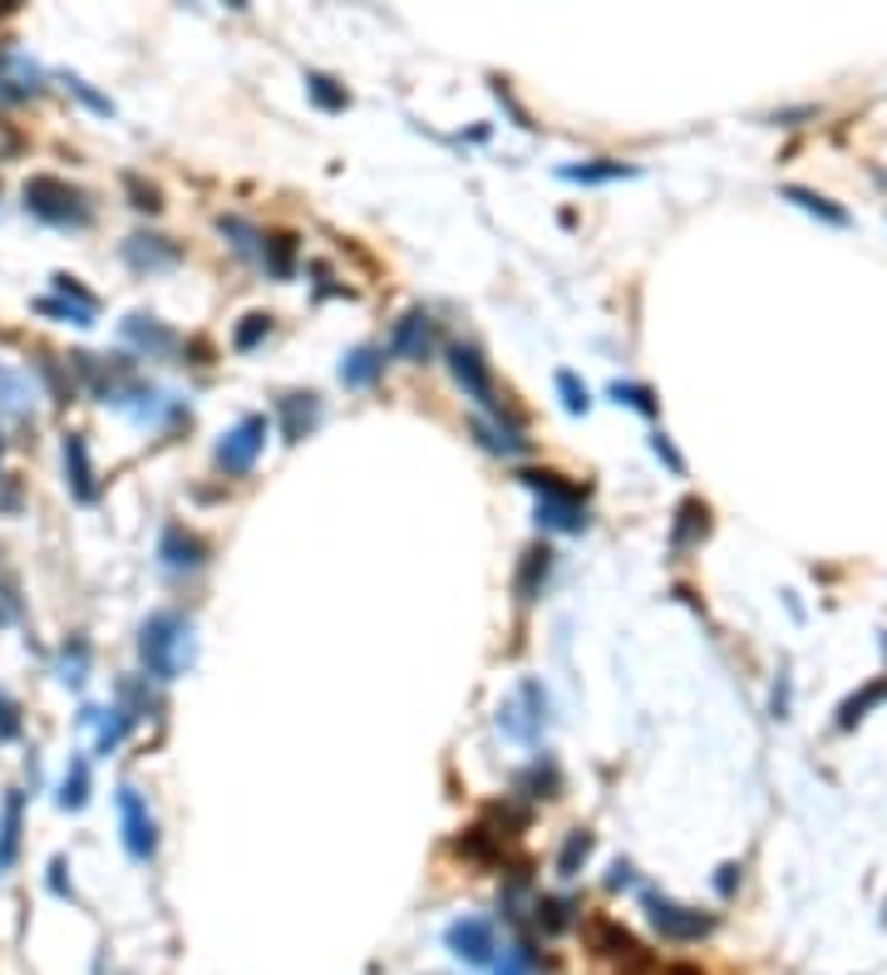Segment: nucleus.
<instances>
[{
  "label": "nucleus",
  "instance_id": "nucleus-16",
  "mask_svg": "<svg viewBox=\"0 0 887 975\" xmlns=\"http://www.w3.org/2000/svg\"><path fill=\"white\" fill-rule=\"evenodd\" d=\"M315 414H321V394H311V390H296V394H281L276 399V419H281V439L286 443H296V439H306L311 433V423H315Z\"/></svg>",
  "mask_w": 887,
  "mask_h": 975
},
{
  "label": "nucleus",
  "instance_id": "nucleus-38",
  "mask_svg": "<svg viewBox=\"0 0 887 975\" xmlns=\"http://www.w3.org/2000/svg\"><path fill=\"white\" fill-rule=\"evenodd\" d=\"M518 788H532L528 798H552V793H557V768H552V764H532L528 774L518 778Z\"/></svg>",
  "mask_w": 887,
  "mask_h": 975
},
{
  "label": "nucleus",
  "instance_id": "nucleus-45",
  "mask_svg": "<svg viewBox=\"0 0 887 975\" xmlns=\"http://www.w3.org/2000/svg\"><path fill=\"white\" fill-rule=\"evenodd\" d=\"M49 886H55V896H74V892L65 886V862H59V857L49 862Z\"/></svg>",
  "mask_w": 887,
  "mask_h": 975
},
{
  "label": "nucleus",
  "instance_id": "nucleus-1",
  "mask_svg": "<svg viewBox=\"0 0 887 975\" xmlns=\"http://www.w3.org/2000/svg\"><path fill=\"white\" fill-rule=\"evenodd\" d=\"M20 197H25V212L35 217V222L59 227V232H84V227L94 222V202H89V193L74 187V183H65V177H55V173L25 177Z\"/></svg>",
  "mask_w": 887,
  "mask_h": 975
},
{
  "label": "nucleus",
  "instance_id": "nucleus-6",
  "mask_svg": "<svg viewBox=\"0 0 887 975\" xmlns=\"http://www.w3.org/2000/svg\"><path fill=\"white\" fill-rule=\"evenodd\" d=\"M118 827H124L128 857H134V862H153V852H158V823H153V813H148L143 793H138L134 784L118 788Z\"/></svg>",
  "mask_w": 887,
  "mask_h": 975
},
{
  "label": "nucleus",
  "instance_id": "nucleus-41",
  "mask_svg": "<svg viewBox=\"0 0 887 975\" xmlns=\"http://www.w3.org/2000/svg\"><path fill=\"white\" fill-rule=\"evenodd\" d=\"M20 611H25V606H20V591H15V581H10V577H0V626H15V620H20Z\"/></svg>",
  "mask_w": 887,
  "mask_h": 975
},
{
  "label": "nucleus",
  "instance_id": "nucleus-15",
  "mask_svg": "<svg viewBox=\"0 0 887 975\" xmlns=\"http://www.w3.org/2000/svg\"><path fill=\"white\" fill-rule=\"evenodd\" d=\"M65 483H69V498L74 502L99 498V478H94V463H89L84 433H65Z\"/></svg>",
  "mask_w": 887,
  "mask_h": 975
},
{
  "label": "nucleus",
  "instance_id": "nucleus-32",
  "mask_svg": "<svg viewBox=\"0 0 887 975\" xmlns=\"http://www.w3.org/2000/svg\"><path fill=\"white\" fill-rule=\"evenodd\" d=\"M104 715H108V719H99V709H89V715H84V719H99V754L118 748V744H124V734L134 729V715H128L124 705H118V709H104Z\"/></svg>",
  "mask_w": 887,
  "mask_h": 975
},
{
  "label": "nucleus",
  "instance_id": "nucleus-36",
  "mask_svg": "<svg viewBox=\"0 0 887 975\" xmlns=\"http://www.w3.org/2000/svg\"><path fill=\"white\" fill-rule=\"evenodd\" d=\"M557 394H562V409H567V414H587L591 409L587 384H581L572 370H557Z\"/></svg>",
  "mask_w": 887,
  "mask_h": 975
},
{
  "label": "nucleus",
  "instance_id": "nucleus-26",
  "mask_svg": "<svg viewBox=\"0 0 887 975\" xmlns=\"http://www.w3.org/2000/svg\"><path fill=\"white\" fill-rule=\"evenodd\" d=\"M532 916H538V926L548 936H557V931H567V926L577 921V902H572V896H538Z\"/></svg>",
  "mask_w": 887,
  "mask_h": 975
},
{
  "label": "nucleus",
  "instance_id": "nucleus-5",
  "mask_svg": "<svg viewBox=\"0 0 887 975\" xmlns=\"http://www.w3.org/2000/svg\"><path fill=\"white\" fill-rule=\"evenodd\" d=\"M262 449H266V414H246V419H237L232 429L222 433V443H217V468H222L227 478H242V473H252Z\"/></svg>",
  "mask_w": 887,
  "mask_h": 975
},
{
  "label": "nucleus",
  "instance_id": "nucleus-21",
  "mask_svg": "<svg viewBox=\"0 0 887 975\" xmlns=\"http://www.w3.org/2000/svg\"><path fill=\"white\" fill-rule=\"evenodd\" d=\"M473 439H479L488 453H503V459H518V453H528V439H522V433L512 429V423L473 419Z\"/></svg>",
  "mask_w": 887,
  "mask_h": 975
},
{
  "label": "nucleus",
  "instance_id": "nucleus-13",
  "mask_svg": "<svg viewBox=\"0 0 887 975\" xmlns=\"http://www.w3.org/2000/svg\"><path fill=\"white\" fill-rule=\"evenodd\" d=\"M39 65L30 55H20V49H5L0 45V98L5 104H25V98L39 94Z\"/></svg>",
  "mask_w": 887,
  "mask_h": 975
},
{
  "label": "nucleus",
  "instance_id": "nucleus-18",
  "mask_svg": "<svg viewBox=\"0 0 887 975\" xmlns=\"http://www.w3.org/2000/svg\"><path fill=\"white\" fill-rule=\"evenodd\" d=\"M380 374H384V350H380V345H355V350L341 360V384H345V390H370Z\"/></svg>",
  "mask_w": 887,
  "mask_h": 975
},
{
  "label": "nucleus",
  "instance_id": "nucleus-35",
  "mask_svg": "<svg viewBox=\"0 0 887 975\" xmlns=\"http://www.w3.org/2000/svg\"><path fill=\"white\" fill-rule=\"evenodd\" d=\"M266 335H272V315L266 311H252V315H242V325H237L232 330V350H256V345L266 340Z\"/></svg>",
  "mask_w": 887,
  "mask_h": 975
},
{
  "label": "nucleus",
  "instance_id": "nucleus-47",
  "mask_svg": "<svg viewBox=\"0 0 887 975\" xmlns=\"http://www.w3.org/2000/svg\"><path fill=\"white\" fill-rule=\"evenodd\" d=\"M607 886H611V892H617V886H631V862H617V867H611Z\"/></svg>",
  "mask_w": 887,
  "mask_h": 975
},
{
  "label": "nucleus",
  "instance_id": "nucleus-22",
  "mask_svg": "<svg viewBox=\"0 0 887 975\" xmlns=\"http://www.w3.org/2000/svg\"><path fill=\"white\" fill-rule=\"evenodd\" d=\"M705 527H710L705 502H700V498H686V502L676 508V532H670V547H676V552L695 547V542L705 537Z\"/></svg>",
  "mask_w": 887,
  "mask_h": 975
},
{
  "label": "nucleus",
  "instance_id": "nucleus-43",
  "mask_svg": "<svg viewBox=\"0 0 887 975\" xmlns=\"http://www.w3.org/2000/svg\"><path fill=\"white\" fill-rule=\"evenodd\" d=\"M650 449H656V459L666 463V468L676 473V478H680V473H686V459H680V453H676V443H670V439H666V433H660V429L650 433Z\"/></svg>",
  "mask_w": 887,
  "mask_h": 975
},
{
  "label": "nucleus",
  "instance_id": "nucleus-30",
  "mask_svg": "<svg viewBox=\"0 0 887 975\" xmlns=\"http://www.w3.org/2000/svg\"><path fill=\"white\" fill-rule=\"evenodd\" d=\"M0 414H10V419H30V384L20 380L15 370H5V364H0Z\"/></svg>",
  "mask_w": 887,
  "mask_h": 975
},
{
  "label": "nucleus",
  "instance_id": "nucleus-10",
  "mask_svg": "<svg viewBox=\"0 0 887 975\" xmlns=\"http://www.w3.org/2000/svg\"><path fill=\"white\" fill-rule=\"evenodd\" d=\"M124 262L134 266V271H143V276H153V271H173L177 262H183V246L173 242V236H163V232H134L124 246Z\"/></svg>",
  "mask_w": 887,
  "mask_h": 975
},
{
  "label": "nucleus",
  "instance_id": "nucleus-12",
  "mask_svg": "<svg viewBox=\"0 0 887 975\" xmlns=\"http://www.w3.org/2000/svg\"><path fill=\"white\" fill-rule=\"evenodd\" d=\"M158 561H163L168 571H197L207 561V542L197 537V532H187L183 522H168V527L158 532Z\"/></svg>",
  "mask_w": 887,
  "mask_h": 975
},
{
  "label": "nucleus",
  "instance_id": "nucleus-11",
  "mask_svg": "<svg viewBox=\"0 0 887 975\" xmlns=\"http://www.w3.org/2000/svg\"><path fill=\"white\" fill-rule=\"evenodd\" d=\"M587 941H591V951L607 955V961H617L621 971H631V965H641V961L650 955L646 945H641L636 936L626 931V926H621V921H607V916H597V921L587 926Z\"/></svg>",
  "mask_w": 887,
  "mask_h": 975
},
{
  "label": "nucleus",
  "instance_id": "nucleus-7",
  "mask_svg": "<svg viewBox=\"0 0 887 975\" xmlns=\"http://www.w3.org/2000/svg\"><path fill=\"white\" fill-rule=\"evenodd\" d=\"M49 295H39L35 311L39 315H55V321H69V325H94L99 321V295L84 291V286L74 281V276H49Z\"/></svg>",
  "mask_w": 887,
  "mask_h": 975
},
{
  "label": "nucleus",
  "instance_id": "nucleus-25",
  "mask_svg": "<svg viewBox=\"0 0 887 975\" xmlns=\"http://www.w3.org/2000/svg\"><path fill=\"white\" fill-rule=\"evenodd\" d=\"M217 232L232 242V252L237 256H262V232H256L246 217H237V212H222L217 217Z\"/></svg>",
  "mask_w": 887,
  "mask_h": 975
},
{
  "label": "nucleus",
  "instance_id": "nucleus-31",
  "mask_svg": "<svg viewBox=\"0 0 887 975\" xmlns=\"http://www.w3.org/2000/svg\"><path fill=\"white\" fill-rule=\"evenodd\" d=\"M84 803H89V764H84V758H69L65 784H59V808L79 813Z\"/></svg>",
  "mask_w": 887,
  "mask_h": 975
},
{
  "label": "nucleus",
  "instance_id": "nucleus-24",
  "mask_svg": "<svg viewBox=\"0 0 887 975\" xmlns=\"http://www.w3.org/2000/svg\"><path fill=\"white\" fill-rule=\"evenodd\" d=\"M784 202H794V207H804V212H814V217H823L828 227H848V212L838 202H828V197H818L814 187H798V183H788L784 187Z\"/></svg>",
  "mask_w": 887,
  "mask_h": 975
},
{
  "label": "nucleus",
  "instance_id": "nucleus-8",
  "mask_svg": "<svg viewBox=\"0 0 887 975\" xmlns=\"http://www.w3.org/2000/svg\"><path fill=\"white\" fill-rule=\"evenodd\" d=\"M444 945H449V951L459 955L463 965H493V951H498V941H493V926L483 921V916H459V921H449V931H444Z\"/></svg>",
  "mask_w": 887,
  "mask_h": 975
},
{
  "label": "nucleus",
  "instance_id": "nucleus-49",
  "mask_svg": "<svg viewBox=\"0 0 887 975\" xmlns=\"http://www.w3.org/2000/svg\"><path fill=\"white\" fill-rule=\"evenodd\" d=\"M20 148V138L15 134H5V128H0V153H15Z\"/></svg>",
  "mask_w": 887,
  "mask_h": 975
},
{
  "label": "nucleus",
  "instance_id": "nucleus-37",
  "mask_svg": "<svg viewBox=\"0 0 887 975\" xmlns=\"http://www.w3.org/2000/svg\"><path fill=\"white\" fill-rule=\"evenodd\" d=\"M124 193L134 197L138 212H163V193H158L153 183H143L138 173H124Z\"/></svg>",
  "mask_w": 887,
  "mask_h": 975
},
{
  "label": "nucleus",
  "instance_id": "nucleus-23",
  "mask_svg": "<svg viewBox=\"0 0 887 975\" xmlns=\"http://www.w3.org/2000/svg\"><path fill=\"white\" fill-rule=\"evenodd\" d=\"M262 262L276 281H286V276L296 271V236L291 232H262Z\"/></svg>",
  "mask_w": 887,
  "mask_h": 975
},
{
  "label": "nucleus",
  "instance_id": "nucleus-19",
  "mask_svg": "<svg viewBox=\"0 0 887 975\" xmlns=\"http://www.w3.org/2000/svg\"><path fill=\"white\" fill-rule=\"evenodd\" d=\"M562 183H581V187H601L617 183V177H636V163H621V158H591V163H567L557 167Z\"/></svg>",
  "mask_w": 887,
  "mask_h": 975
},
{
  "label": "nucleus",
  "instance_id": "nucleus-9",
  "mask_svg": "<svg viewBox=\"0 0 887 975\" xmlns=\"http://www.w3.org/2000/svg\"><path fill=\"white\" fill-rule=\"evenodd\" d=\"M390 355L394 360H410V364H424L434 355V315L429 311H404L390 330Z\"/></svg>",
  "mask_w": 887,
  "mask_h": 975
},
{
  "label": "nucleus",
  "instance_id": "nucleus-29",
  "mask_svg": "<svg viewBox=\"0 0 887 975\" xmlns=\"http://www.w3.org/2000/svg\"><path fill=\"white\" fill-rule=\"evenodd\" d=\"M306 94H311L315 104L325 108V114H341V108L350 104V94H345V84H341V79L321 74V69H311V74H306Z\"/></svg>",
  "mask_w": 887,
  "mask_h": 975
},
{
  "label": "nucleus",
  "instance_id": "nucleus-17",
  "mask_svg": "<svg viewBox=\"0 0 887 975\" xmlns=\"http://www.w3.org/2000/svg\"><path fill=\"white\" fill-rule=\"evenodd\" d=\"M20 833H25V793H15V788H10L5 803H0V877L15 867Z\"/></svg>",
  "mask_w": 887,
  "mask_h": 975
},
{
  "label": "nucleus",
  "instance_id": "nucleus-48",
  "mask_svg": "<svg viewBox=\"0 0 887 975\" xmlns=\"http://www.w3.org/2000/svg\"><path fill=\"white\" fill-rule=\"evenodd\" d=\"M656 975H705L700 965H676V961H660L656 965Z\"/></svg>",
  "mask_w": 887,
  "mask_h": 975
},
{
  "label": "nucleus",
  "instance_id": "nucleus-4",
  "mask_svg": "<svg viewBox=\"0 0 887 975\" xmlns=\"http://www.w3.org/2000/svg\"><path fill=\"white\" fill-rule=\"evenodd\" d=\"M444 355H449V370H453V380H459V390L469 394L483 414H493V423H503V399H498V390H493V374H488V364H483V355L473 350V345H449Z\"/></svg>",
  "mask_w": 887,
  "mask_h": 975
},
{
  "label": "nucleus",
  "instance_id": "nucleus-20",
  "mask_svg": "<svg viewBox=\"0 0 887 975\" xmlns=\"http://www.w3.org/2000/svg\"><path fill=\"white\" fill-rule=\"evenodd\" d=\"M548 571H552V547H548V542H538V547L522 552L518 577H512V591H518V601H538V596H542V581H548Z\"/></svg>",
  "mask_w": 887,
  "mask_h": 975
},
{
  "label": "nucleus",
  "instance_id": "nucleus-46",
  "mask_svg": "<svg viewBox=\"0 0 887 975\" xmlns=\"http://www.w3.org/2000/svg\"><path fill=\"white\" fill-rule=\"evenodd\" d=\"M735 882H739V867H735V862H729V867H719V877H715V886H719V892L729 896V892H735Z\"/></svg>",
  "mask_w": 887,
  "mask_h": 975
},
{
  "label": "nucleus",
  "instance_id": "nucleus-2",
  "mask_svg": "<svg viewBox=\"0 0 887 975\" xmlns=\"http://www.w3.org/2000/svg\"><path fill=\"white\" fill-rule=\"evenodd\" d=\"M138 660L153 680H177L183 665L193 660V626H187L177 611H153L138 630Z\"/></svg>",
  "mask_w": 887,
  "mask_h": 975
},
{
  "label": "nucleus",
  "instance_id": "nucleus-28",
  "mask_svg": "<svg viewBox=\"0 0 887 975\" xmlns=\"http://www.w3.org/2000/svg\"><path fill=\"white\" fill-rule=\"evenodd\" d=\"M59 680L69 689H79L89 680V640L84 636H69V646L59 650Z\"/></svg>",
  "mask_w": 887,
  "mask_h": 975
},
{
  "label": "nucleus",
  "instance_id": "nucleus-40",
  "mask_svg": "<svg viewBox=\"0 0 887 975\" xmlns=\"http://www.w3.org/2000/svg\"><path fill=\"white\" fill-rule=\"evenodd\" d=\"M532 971V951L528 945H512V951H503V961L493 965V975H528Z\"/></svg>",
  "mask_w": 887,
  "mask_h": 975
},
{
  "label": "nucleus",
  "instance_id": "nucleus-3",
  "mask_svg": "<svg viewBox=\"0 0 887 975\" xmlns=\"http://www.w3.org/2000/svg\"><path fill=\"white\" fill-rule=\"evenodd\" d=\"M641 902H646L650 926H656L666 941H705V936L715 931V916H710V912L680 906V902H670V896H660V892H646Z\"/></svg>",
  "mask_w": 887,
  "mask_h": 975
},
{
  "label": "nucleus",
  "instance_id": "nucleus-44",
  "mask_svg": "<svg viewBox=\"0 0 887 975\" xmlns=\"http://www.w3.org/2000/svg\"><path fill=\"white\" fill-rule=\"evenodd\" d=\"M65 84H69V89H74V94H79V98H84V104H89V108H94V114H114V104H108V98H104V94H94V89H89V84H84V79H79V74H65Z\"/></svg>",
  "mask_w": 887,
  "mask_h": 975
},
{
  "label": "nucleus",
  "instance_id": "nucleus-42",
  "mask_svg": "<svg viewBox=\"0 0 887 975\" xmlns=\"http://www.w3.org/2000/svg\"><path fill=\"white\" fill-rule=\"evenodd\" d=\"M5 739H20V705L0 689V744H5Z\"/></svg>",
  "mask_w": 887,
  "mask_h": 975
},
{
  "label": "nucleus",
  "instance_id": "nucleus-27",
  "mask_svg": "<svg viewBox=\"0 0 887 975\" xmlns=\"http://www.w3.org/2000/svg\"><path fill=\"white\" fill-rule=\"evenodd\" d=\"M538 522L542 527H552V532H581L587 527V512H581V502L577 498H562V502H538Z\"/></svg>",
  "mask_w": 887,
  "mask_h": 975
},
{
  "label": "nucleus",
  "instance_id": "nucleus-34",
  "mask_svg": "<svg viewBox=\"0 0 887 975\" xmlns=\"http://www.w3.org/2000/svg\"><path fill=\"white\" fill-rule=\"evenodd\" d=\"M883 699H887V680H873V685H867L863 695L843 699V709H838V729H853L857 719H863L873 705H883Z\"/></svg>",
  "mask_w": 887,
  "mask_h": 975
},
{
  "label": "nucleus",
  "instance_id": "nucleus-14",
  "mask_svg": "<svg viewBox=\"0 0 887 975\" xmlns=\"http://www.w3.org/2000/svg\"><path fill=\"white\" fill-rule=\"evenodd\" d=\"M118 335H124L138 355H148V360H168V355L177 350V330H168L158 315H128V321L118 325Z\"/></svg>",
  "mask_w": 887,
  "mask_h": 975
},
{
  "label": "nucleus",
  "instance_id": "nucleus-33",
  "mask_svg": "<svg viewBox=\"0 0 887 975\" xmlns=\"http://www.w3.org/2000/svg\"><path fill=\"white\" fill-rule=\"evenodd\" d=\"M591 857V833H567V843H562V852H557V877L562 882H572V877L581 872V862Z\"/></svg>",
  "mask_w": 887,
  "mask_h": 975
},
{
  "label": "nucleus",
  "instance_id": "nucleus-39",
  "mask_svg": "<svg viewBox=\"0 0 887 975\" xmlns=\"http://www.w3.org/2000/svg\"><path fill=\"white\" fill-rule=\"evenodd\" d=\"M611 399H617V404H631V409H641V414H656V394H650L646 384H626V380H617V384H611Z\"/></svg>",
  "mask_w": 887,
  "mask_h": 975
}]
</instances>
